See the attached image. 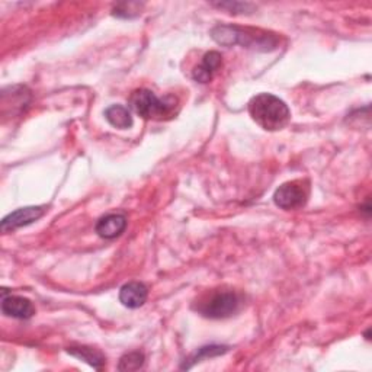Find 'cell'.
<instances>
[{
    "mask_svg": "<svg viewBox=\"0 0 372 372\" xmlns=\"http://www.w3.org/2000/svg\"><path fill=\"white\" fill-rule=\"evenodd\" d=\"M252 119L266 131H278L288 125L291 112L288 105L275 95L260 93L249 102Z\"/></svg>",
    "mask_w": 372,
    "mask_h": 372,
    "instance_id": "obj_1",
    "label": "cell"
},
{
    "mask_svg": "<svg viewBox=\"0 0 372 372\" xmlns=\"http://www.w3.org/2000/svg\"><path fill=\"white\" fill-rule=\"evenodd\" d=\"M129 108L144 119H166L176 114L178 99L171 95L157 97L149 89H137L129 96Z\"/></svg>",
    "mask_w": 372,
    "mask_h": 372,
    "instance_id": "obj_2",
    "label": "cell"
},
{
    "mask_svg": "<svg viewBox=\"0 0 372 372\" xmlns=\"http://www.w3.org/2000/svg\"><path fill=\"white\" fill-rule=\"evenodd\" d=\"M240 307V297L234 291H216L198 304V312L208 319H225Z\"/></svg>",
    "mask_w": 372,
    "mask_h": 372,
    "instance_id": "obj_3",
    "label": "cell"
},
{
    "mask_svg": "<svg viewBox=\"0 0 372 372\" xmlns=\"http://www.w3.org/2000/svg\"><path fill=\"white\" fill-rule=\"evenodd\" d=\"M310 196L309 181H291L281 185L274 195L275 204L282 210H298L307 204Z\"/></svg>",
    "mask_w": 372,
    "mask_h": 372,
    "instance_id": "obj_4",
    "label": "cell"
},
{
    "mask_svg": "<svg viewBox=\"0 0 372 372\" xmlns=\"http://www.w3.org/2000/svg\"><path fill=\"white\" fill-rule=\"evenodd\" d=\"M46 210L44 207H25V208H19L16 211H14L12 214H9L8 217L4 218L2 221V231L8 233L12 230H16L19 227L28 225L33 221L40 220L44 216Z\"/></svg>",
    "mask_w": 372,
    "mask_h": 372,
    "instance_id": "obj_5",
    "label": "cell"
},
{
    "mask_svg": "<svg viewBox=\"0 0 372 372\" xmlns=\"http://www.w3.org/2000/svg\"><path fill=\"white\" fill-rule=\"evenodd\" d=\"M2 312L8 317L26 320L36 314V307L32 306V302L28 298L18 297V295H9V297L4 295Z\"/></svg>",
    "mask_w": 372,
    "mask_h": 372,
    "instance_id": "obj_6",
    "label": "cell"
},
{
    "mask_svg": "<svg viewBox=\"0 0 372 372\" xmlns=\"http://www.w3.org/2000/svg\"><path fill=\"white\" fill-rule=\"evenodd\" d=\"M149 289L142 282H128L119 291V301L128 309H140L147 301Z\"/></svg>",
    "mask_w": 372,
    "mask_h": 372,
    "instance_id": "obj_7",
    "label": "cell"
},
{
    "mask_svg": "<svg viewBox=\"0 0 372 372\" xmlns=\"http://www.w3.org/2000/svg\"><path fill=\"white\" fill-rule=\"evenodd\" d=\"M127 227V218L122 214H108L96 223V233L102 239H115L124 233Z\"/></svg>",
    "mask_w": 372,
    "mask_h": 372,
    "instance_id": "obj_8",
    "label": "cell"
},
{
    "mask_svg": "<svg viewBox=\"0 0 372 372\" xmlns=\"http://www.w3.org/2000/svg\"><path fill=\"white\" fill-rule=\"evenodd\" d=\"M221 65V54L210 51L204 55V60L193 70V79L199 83H207L213 79V73Z\"/></svg>",
    "mask_w": 372,
    "mask_h": 372,
    "instance_id": "obj_9",
    "label": "cell"
},
{
    "mask_svg": "<svg viewBox=\"0 0 372 372\" xmlns=\"http://www.w3.org/2000/svg\"><path fill=\"white\" fill-rule=\"evenodd\" d=\"M105 118L107 121L119 129H127L132 125V117L128 108L122 105H112L105 111Z\"/></svg>",
    "mask_w": 372,
    "mask_h": 372,
    "instance_id": "obj_10",
    "label": "cell"
},
{
    "mask_svg": "<svg viewBox=\"0 0 372 372\" xmlns=\"http://www.w3.org/2000/svg\"><path fill=\"white\" fill-rule=\"evenodd\" d=\"M72 356L82 359L85 362H87L90 366H93L95 369H100L105 363V358L104 355L92 349V348H86V346H79V348H69L67 349Z\"/></svg>",
    "mask_w": 372,
    "mask_h": 372,
    "instance_id": "obj_11",
    "label": "cell"
},
{
    "mask_svg": "<svg viewBox=\"0 0 372 372\" xmlns=\"http://www.w3.org/2000/svg\"><path fill=\"white\" fill-rule=\"evenodd\" d=\"M144 365V355L142 352L125 354L118 365L119 371H137Z\"/></svg>",
    "mask_w": 372,
    "mask_h": 372,
    "instance_id": "obj_12",
    "label": "cell"
}]
</instances>
